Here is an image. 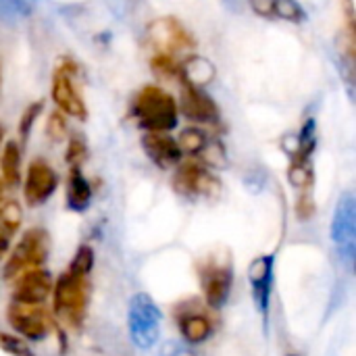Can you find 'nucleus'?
I'll use <instances>...</instances> for the list:
<instances>
[{
	"instance_id": "nucleus-1",
	"label": "nucleus",
	"mask_w": 356,
	"mask_h": 356,
	"mask_svg": "<svg viewBox=\"0 0 356 356\" xmlns=\"http://www.w3.org/2000/svg\"><path fill=\"white\" fill-rule=\"evenodd\" d=\"M94 269V248L83 244L77 248L67 271L52 286V309L69 327L79 330L88 313L90 273Z\"/></svg>"
},
{
	"instance_id": "nucleus-2",
	"label": "nucleus",
	"mask_w": 356,
	"mask_h": 356,
	"mask_svg": "<svg viewBox=\"0 0 356 356\" xmlns=\"http://www.w3.org/2000/svg\"><path fill=\"white\" fill-rule=\"evenodd\" d=\"M131 117L144 131H173L179 121L175 98L161 86H144L131 100Z\"/></svg>"
},
{
	"instance_id": "nucleus-3",
	"label": "nucleus",
	"mask_w": 356,
	"mask_h": 356,
	"mask_svg": "<svg viewBox=\"0 0 356 356\" xmlns=\"http://www.w3.org/2000/svg\"><path fill=\"white\" fill-rule=\"evenodd\" d=\"M81 69L79 65L65 56L58 60V65L52 71V86H50V96L58 111L67 117H73L77 121L88 119V106L83 100L81 92Z\"/></svg>"
},
{
	"instance_id": "nucleus-4",
	"label": "nucleus",
	"mask_w": 356,
	"mask_h": 356,
	"mask_svg": "<svg viewBox=\"0 0 356 356\" xmlns=\"http://www.w3.org/2000/svg\"><path fill=\"white\" fill-rule=\"evenodd\" d=\"M146 46L152 54H163L181 60L190 56L196 48V40L192 31L175 17H159L146 27Z\"/></svg>"
},
{
	"instance_id": "nucleus-5",
	"label": "nucleus",
	"mask_w": 356,
	"mask_h": 356,
	"mask_svg": "<svg viewBox=\"0 0 356 356\" xmlns=\"http://www.w3.org/2000/svg\"><path fill=\"white\" fill-rule=\"evenodd\" d=\"M50 254V236L44 227H31L27 229L21 240L15 244V248L8 252L6 263L2 267L4 280H15L21 273L29 269L44 267L46 259Z\"/></svg>"
},
{
	"instance_id": "nucleus-6",
	"label": "nucleus",
	"mask_w": 356,
	"mask_h": 356,
	"mask_svg": "<svg viewBox=\"0 0 356 356\" xmlns=\"http://www.w3.org/2000/svg\"><path fill=\"white\" fill-rule=\"evenodd\" d=\"M173 190L184 198H217L221 194V181L219 177L209 169L207 163L192 156L188 161H179L175 167Z\"/></svg>"
},
{
	"instance_id": "nucleus-7",
	"label": "nucleus",
	"mask_w": 356,
	"mask_h": 356,
	"mask_svg": "<svg viewBox=\"0 0 356 356\" xmlns=\"http://www.w3.org/2000/svg\"><path fill=\"white\" fill-rule=\"evenodd\" d=\"M198 280H200V290L204 296V302L213 309L219 311L232 292L234 286V265L229 257L223 254H211L198 263Z\"/></svg>"
},
{
	"instance_id": "nucleus-8",
	"label": "nucleus",
	"mask_w": 356,
	"mask_h": 356,
	"mask_svg": "<svg viewBox=\"0 0 356 356\" xmlns=\"http://www.w3.org/2000/svg\"><path fill=\"white\" fill-rule=\"evenodd\" d=\"M173 317H175L181 338L188 344H202L217 330V319L213 315V309L207 302H200L196 298L184 300L181 305H177L173 311Z\"/></svg>"
},
{
	"instance_id": "nucleus-9",
	"label": "nucleus",
	"mask_w": 356,
	"mask_h": 356,
	"mask_svg": "<svg viewBox=\"0 0 356 356\" xmlns=\"http://www.w3.org/2000/svg\"><path fill=\"white\" fill-rule=\"evenodd\" d=\"M6 319L23 340H31V342L44 340L54 325L50 313L42 305H25L15 300L6 309Z\"/></svg>"
},
{
	"instance_id": "nucleus-10",
	"label": "nucleus",
	"mask_w": 356,
	"mask_h": 356,
	"mask_svg": "<svg viewBox=\"0 0 356 356\" xmlns=\"http://www.w3.org/2000/svg\"><path fill=\"white\" fill-rule=\"evenodd\" d=\"M179 111L184 117L198 125H219L221 111L211 94H207L200 86H194L186 79L179 81Z\"/></svg>"
},
{
	"instance_id": "nucleus-11",
	"label": "nucleus",
	"mask_w": 356,
	"mask_h": 356,
	"mask_svg": "<svg viewBox=\"0 0 356 356\" xmlns=\"http://www.w3.org/2000/svg\"><path fill=\"white\" fill-rule=\"evenodd\" d=\"M159 325H161V313L156 305L146 294L134 296L129 307V332L134 342L140 348H150L159 338Z\"/></svg>"
},
{
	"instance_id": "nucleus-12",
	"label": "nucleus",
	"mask_w": 356,
	"mask_h": 356,
	"mask_svg": "<svg viewBox=\"0 0 356 356\" xmlns=\"http://www.w3.org/2000/svg\"><path fill=\"white\" fill-rule=\"evenodd\" d=\"M332 238L336 242L342 261L350 267L355 261L356 248V207L353 194H344L336 207L334 223H332Z\"/></svg>"
},
{
	"instance_id": "nucleus-13",
	"label": "nucleus",
	"mask_w": 356,
	"mask_h": 356,
	"mask_svg": "<svg viewBox=\"0 0 356 356\" xmlns=\"http://www.w3.org/2000/svg\"><path fill=\"white\" fill-rule=\"evenodd\" d=\"M58 186V175L52 169V165L46 159H33L27 167L25 173V184H23V194L25 202L29 207L44 204Z\"/></svg>"
},
{
	"instance_id": "nucleus-14",
	"label": "nucleus",
	"mask_w": 356,
	"mask_h": 356,
	"mask_svg": "<svg viewBox=\"0 0 356 356\" xmlns=\"http://www.w3.org/2000/svg\"><path fill=\"white\" fill-rule=\"evenodd\" d=\"M13 300L15 302H25V305H42L50 294H52V275L44 269H29L21 273L19 277L13 280Z\"/></svg>"
},
{
	"instance_id": "nucleus-15",
	"label": "nucleus",
	"mask_w": 356,
	"mask_h": 356,
	"mask_svg": "<svg viewBox=\"0 0 356 356\" xmlns=\"http://www.w3.org/2000/svg\"><path fill=\"white\" fill-rule=\"evenodd\" d=\"M142 148L148 154V159L161 169L177 167L184 156L177 140L169 136L167 131H146L142 138Z\"/></svg>"
},
{
	"instance_id": "nucleus-16",
	"label": "nucleus",
	"mask_w": 356,
	"mask_h": 356,
	"mask_svg": "<svg viewBox=\"0 0 356 356\" xmlns=\"http://www.w3.org/2000/svg\"><path fill=\"white\" fill-rule=\"evenodd\" d=\"M250 286H252V296H254L259 311L263 313V317H267L271 288H273V259L271 257H261L250 265Z\"/></svg>"
},
{
	"instance_id": "nucleus-17",
	"label": "nucleus",
	"mask_w": 356,
	"mask_h": 356,
	"mask_svg": "<svg viewBox=\"0 0 356 356\" xmlns=\"http://www.w3.org/2000/svg\"><path fill=\"white\" fill-rule=\"evenodd\" d=\"M23 223V209L17 200L4 198L0 202V261L6 257L17 232Z\"/></svg>"
},
{
	"instance_id": "nucleus-18",
	"label": "nucleus",
	"mask_w": 356,
	"mask_h": 356,
	"mask_svg": "<svg viewBox=\"0 0 356 356\" xmlns=\"http://www.w3.org/2000/svg\"><path fill=\"white\" fill-rule=\"evenodd\" d=\"M92 202V186L86 179L81 167H69L67 177V207L75 213H83Z\"/></svg>"
},
{
	"instance_id": "nucleus-19",
	"label": "nucleus",
	"mask_w": 356,
	"mask_h": 356,
	"mask_svg": "<svg viewBox=\"0 0 356 356\" xmlns=\"http://www.w3.org/2000/svg\"><path fill=\"white\" fill-rule=\"evenodd\" d=\"M0 150V179L6 188H17L21 184V146L19 142L8 140Z\"/></svg>"
},
{
	"instance_id": "nucleus-20",
	"label": "nucleus",
	"mask_w": 356,
	"mask_h": 356,
	"mask_svg": "<svg viewBox=\"0 0 356 356\" xmlns=\"http://www.w3.org/2000/svg\"><path fill=\"white\" fill-rule=\"evenodd\" d=\"M181 65L184 60L171 58V56H163V54H152L150 58V67L152 73L161 79H169V81H181L184 73H181Z\"/></svg>"
},
{
	"instance_id": "nucleus-21",
	"label": "nucleus",
	"mask_w": 356,
	"mask_h": 356,
	"mask_svg": "<svg viewBox=\"0 0 356 356\" xmlns=\"http://www.w3.org/2000/svg\"><path fill=\"white\" fill-rule=\"evenodd\" d=\"M177 144H179V150H181L184 154L200 156V154L207 150V146H209V138H207V134H204L202 129H198V127H188V129H184V131L179 134Z\"/></svg>"
},
{
	"instance_id": "nucleus-22",
	"label": "nucleus",
	"mask_w": 356,
	"mask_h": 356,
	"mask_svg": "<svg viewBox=\"0 0 356 356\" xmlns=\"http://www.w3.org/2000/svg\"><path fill=\"white\" fill-rule=\"evenodd\" d=\"M42 111H44V102H42V100H35V102L27 104V106H25V111L21 113L17 134H19V138H21V142H23V144L27 142V138H29V134H31V129H33V125H35L38 117L42 115Z\"/></svg>"
},
{
	"instance_id": "nucleus-23",
	"label": "nucleus",
	"mask_w": 356,
	"mask_h": 356,
	"mask_svg": "<svg viewBox=\"0 0 356 356\" xmlns=\"http://www.w3.org/2000/svg\"><path fill=\"white\" fill-rule=\"evenodd\" d=\"M275 17L290 23H302L307 19V10L298 0H275Z\"/></svg>"
},
{
	"instance_id": "nucleus-24",
	"label": "nucleus",
	"mask_w": 356,
	"mask_h": 356,
	"mask_svg": "<svg viewBox=\"0 0 356 356\" xmlns=\"http://www.w3.org/2000/svg\"><path fill=\"white\" fill-rule=\"evenodd\" d=\"M38 0H0V15L4 19L25 17L35 8Z\"/></svg>"
},
{
	"instance_id": "nucleus-25",
	"label": "nucleus",
	"mask_w": 356,
	"mask_h": 356,
	"mask_svg": "<svg viewBox=\"0 0 356 356\" xmlns=\"http://www.w3.org/2000/svg\"><path fill=\"white\" fill-rule=\"evenodd\" d=\"M65 159H67V165H69V167H81V165L86 163V159H88V146H86L83 138L73 136V138L69 140Z\"/></svg>"
},
{
	"instance_id": "nucleus-26",
	"label": "nucleus",
	"mask_w": 356,
	"mask_h": 356,
	"mask_svg": "<svg viewBox=\"0 0 356 356\" xmlns=\"http://www.w3.org/2000/svg\"><path fill=\"white\" fill-rule=\"evenodd\" d=\"M46 134L52 142H60L65 136H67V119L60 111H54L50 117H48V123H46Z\"/></svg>"
},
{
	"instance_id": "nucleus-27",
	"label": "nucleus",
	"mask_w": 356,
	"mask_h": 356,
	"mask_svg": "<svg viewBox=\"0 0 356 356\" xmlns=\"http://www.w3.org/2000/svg\"><path fill=\"white\" fill-rule=\"evenodd\" d=\"M0 350L13 356H33L31 348L23 342V338H13L0 332Z\"/></svg>"
},
{
	"instance_id": "nucleus-28",
	"label": "nucleus",
	"mask_w": 356,
	"mask_h": 356,
	"mask_svg": "<svg viewBox=\"0 0 356 356\" xmlns=\"http://www.w3.org/2000/svg\"><path fill=\"white\" fill-rule=\"evenodd\" d=\"M250 8L263 19H275V0H248Z\"/></svg>"
},
{
	"instance_id": "nucleus-29",
	"label": "nucleus",
	"mask_w": 356,
	"mask_h": 356,
	"mask_svg": "<svg viewBox=\"0 0 356 356\" xmlns=\"http://www.w3.org/2000/svg\"><path fill=\"white\" fill-rule=\"evenodd\" d=\"M4 190H6V186L2 184V179H0V202L4 200Z\"/></svg>"
},
{
	"instance_id": "nucleus-30",
	"label": "nucleus",
	"mask_w": 356,
	"mask_h": 356,
	"mask_svg": "<svg viewBox=\"0 0 356 356\" xmlns=\"http://www.w3.org/2000/svg\"><path fill=\"white\" fill-rule=\"evenodd\" d=\"M2 140H4V129H2V125H0V148H2Z\"/></svg>"
},
{
	"instance_id": "nucleus-31",
	"label": "nucleus",
	"mask_w": 356,
	"mask_h": 356,
	"mask_svg": "<svg viewBox=\"0 0 356 356\" xmlns=\"http://www.w3.org/2000/svg\"><path fill=\"white\" fill-rule=\"evenodd\" d=\"M0 83H2V69H0Z\"/></svg>"
},
{
	"instance_id": "nucleus-32",
	"label": "nucleus",
	"mask_w": 356,
	"mask_h": 356,
	"mask_svg": "<svg viewBox=\"0 0 356 356\" xmlns=\"http://www.w3.org/2000/svg\"><path fill=\"white\" fill-rule=\"evenodd\" d=\"M292 356H294V355H292Z\"/></svg>"
}]
</instances>
